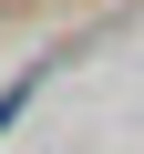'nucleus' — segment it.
Masks as SVG:
<instances>
[{"mask_svg":"<svg viewBox=\"0 0 144 154\" xmlns=\"http://www.w3.org/2000/svg\"><path fill=\"white\" fill-rule=\"evenodd\" d=\"M21 103H31V82H11V93H0V134H11V113H21Z\"/></svg>","mask_w":144,"mask_h":154,"instance_id":"obj_1","label":"nucleus"}]
</instances>
